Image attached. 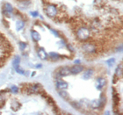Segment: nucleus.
<instances>
[{
  "label": "nucleus",
  "mask_w": 123,
  "mask_h": 115,
  "mask_svg": "<svg viewBox=\"0 0 123 115\" xmlns=\"http://www.w3.org/2000/svg\"><path fill=\"white\" fill-rule=\"evenodd\" d=\"M55 85H56L57 90H65L69 86L68 84H67L66 82L62 81V80H58L56 82V84H55Z\"/></svg>",
  "instance_id": "5"
},
{
  "label": "nucleus",
  "mask_w": 123,
  "mask_h": 115,
  "mask_svg": "<svg viewBox=\"0 0 123 115\" xmlns=\"http://www.w3.org/2000/svg\"><path fill=\"white\" fill-rule=\"evenodd\" d=\"M58 92H59L60 96H61L62 98H64L65 100H67V101H69V100H70V97H69V95L67 93L66 91H64L63 90H58Z\"/></svg>",
  "instance_id": "10"
},
{
  "label": "nucleus",
  "mask_w": 123,
  "mask_h": 115,
  "mask_svg": "<svg viewBox=\"0 0 123 115\" xmlns=\"http://www.w3.org/2000/svg\"><path fill=\"white\" fill-rule=\"evenodd\" d=\"M4 8H5V12L12 13L13 12V8L10 4H5Z\"/></svg>",
  "instance_id": "13"
},
{
  "label": "nucleus",
  "mask_w": 123,
  "mask_h": 115,
  "mask_svg": "<svg viewBox=\"0 0 123 115\" xmlns=\"http://www.w3.org/2000/svg\"><path fill=\"white\" fill-rule=\"evenodd\" d=\"M14 69H15L16 71L18 72V73H19V74H22V75L25 74V71H24L23 69H21L20 68H19V65H18V66H17V67H15Z\"/></svg>",
  "instance_id": "20"
},
{
  "label": "nucleus",
  "mask_w": 123,
  "mask_h": 115,
  "mask_svg": "<svg viewBox=\"0 0 123 115\" xmlns=\"http://www.w3.org/2000/svg\"><path fill=\"white\" fill-rule=\"evenodd\" d=\"M32 15L34 16V17H35V16H37V15H38V14H37V12H32Z\"/></svg>",
  "instance_id": "24"
},
{
  "label": "nucleus",
  "mask_w": 123,
  "mask_h": 115,
  "mask_svg": "<svg viewBox=\"0 0 123 115\" xmlns=\"http://www.w3.org/2000/svg\"><path fill=\"white\" fill-rule=\"evenodd\" d=\"M17 26H16V28H17V30L18 31H19V30H21V29L23 28V26H24V23H23V21H18L17 22Z\"/></svg>",
  "instance_id": "17"
},
{
  "label": "nucleus",
  "mask_w": 123,
  "mask_h": 115,
  "mask_svg": "<svg viewBox=\"0 0 123 115\" xmlns=\"http://www.w3.org/2000/svg\"><path fill=\"white\" fill-rule=\"evenodd\" d=\"M19 61H20V59H19V56H15V58H14V60H13V67L15 68V67L18 66L19 65Z\"/></svg>",
  "instance_id": "16"
},
{
  "label": "nucleus",
  "mask_w": 123,
  "mask_h": 115,
  "mask_svg": "<svg viewBox=\"0 0 123 115\" xmlns=\"http://www.w3.org/2000/svg\"><path fill=\"white\" fill-rule=\"evenodd\" d=\"M11 91H12V93H18V91H19V88L17 87V86H15V85H13V86L11 88Z\"/></svg>",
  "instance_id": "19"
},
{
  "label": "nucleus",
  "mask_w": 123,
  "mask_h": 115,
  "mask_svg": "<svg viewBox=\"0 0 123 115\" xmlns=\"http://www.w3.org/2000/svg\"><path fill=\"white\" fill-rule=\"evenodd\" d=\"M59 74L61 75V77H67V76L70 75L71 73H70V69H69V68H68V67H64V68L60 69Z\"/></svg>",
  "instance_id": "8"
},
{
  "label": "nucleus",
  "mask_w": 123,
  "mask_h": 115,
  "mask_svg": "<svg viewBox=\"0 0 123 115\" xmlns=\"http://www.w3.org/2000/svg\"><path fill=\"white\" fill-rule=\"evenodd\" d=\"M105 85H106V81H105V78H103V77H98V78L97 79V89L101 90Z\"/></svg>",
  "instance_id": "6"
},
{
  "label": "nucleus",
  "mask_w": 123,
  "mask_h": 115,
  "mask_svg": "<svg viewBox=\"0 0 123 115\" xmlns=\"http://www.w3.org/2000/svg\"><path fill=\"white\" fill-rule=\"evenodd\" d=\"M70 69V73L71 74H78L80 72H82L84 70V67L83 66H80V65H75V66L71 67V68H69Z\"/></svg>",
  "instance_id": "4"
},
{
  "label": "nucleus",
  "mask_w": 123,
  "mask_h": 115,
  "mask_svg": "<svg viewBox=\"0 0 123 115\" xmlns=\"http://www.w3.org/2000/svg\"><path fill=\"white\" fill-rule=\"evenodd\" d=\"M19 107H20V104H19L18 101H13V102L12 103V110L17 111L19 109Z\"/></svg>",
  "instance_id": "14"
},
{
  "label": "nucleus",
  "mask_w": 123,
  "mask_h": 115,
  "mask_svg": "<svg viewBox=\"0 0 123 115\" xmlns=\"http://www.w3.org/2000/svg\"><path fill=\"white\" fill-rule=\"evenodd\" d=\"M72 105H73V107L77 108V109H80L81 108V106H80V104L77 102H73V101H71V103H70Z\"/></svg>",
  "instance_id": "21"
},
{
  "label": "nucleus",
  "mask_w": 123,
  "mask_h": 115,
  "mask_svg": "<svg viewBox=\"0 0 123 115\" xmlns=\"http://www.w3.org/2000/svg\"><path fill=\"white\" fill-rule=\"evenodd\" d=\"M31 36H32V38H33V40L34 41H41V35L39 34L38 32H36V31H32L31 32Z\"/></svg>",
  "instance_id": "9"
},
{
  "label": "nucleus",
  "mask_w": 123,
  "mask_h": 115,
  "mask_svg": "<svg viewBox=\"0 0 123 115\" xmlns=\"http://www.w3.org/2000/svg\"><path fill=\"white\" fill-rule=\"evenodd\" d=\"M77 37L79 41H87L88 40H90L91 37V30L87 26H79L77 29Z\"/></svg>",
  "instance_id": "1"
},
{
  "label": "nucleus",
  "mask_w": 123,
  "mask_h": 115,
  "mask_svg": "<svg viewBox=\"0 0 123 115\" xmlns=\"http://www.w3.org/2000/svg\"><path fill=\"white\" fill-rule=\"evenodd\" d=\"M49 55H50V57L52 58V60H55V61H56V60L59 59V55H58L56 53H50Z\"/></svg>",
  "instance_id": "18"
},
{
  "label": "nucleus",
  "mask_w": 123,
  "mask_h": 115,
  "mask_svg": "<svg viewBox=\"0 0 123 115\" xmlns=\"http://www.w3.org/2000/svg\"><path fill=\"white\" fill-rule=\"evenodd\" d=\"M44 90L42 89V86L39 84H34V85H28V91L27 94H41V91H43Z\"/></svg>",
  "instance_id": "3"
},
{
  "label": "nucleus",
  "mask_w": 123,
  "mask_h": 115,
  "mask_svg": "<svg viewBox=\"0 0 123 115\" xmlns=\"http://www.w3.org/2000/svg\"><path fill=\"white\" fill-rule=\"evenodd\" d=\"M92 74H93V69H86L85 72L84 73L83 77H84V79H89V78L92 76Z\"/></svg>",
  "instance_id": "11"
},
{
  "label": "nucleus",
  "mask_w": 123,
  "mask_h": 115,
  "mask_svg": "<svg viewBox=\"0 0 123 115\" xmlns=\"http://www.w3.org/2000/svg\"><path fill=\"white\" fill-rule=\"evenodd\" d=\"M115 76L118 77H122V63H120L119 67L116 69V73Z\"/></svg>",
  "instance_id": "12"
},
{
  "label": "nucleus",
  "mask_w": 123,
  "mask_h": 115,
  "mask_svg": "<svg viewBox=\"0 0 123 115\" xmlns=\"http://www.w3.org/2000/svg\"><path fill=\"white\" fill-rule=\"evenodd\" d=\"M99 100H93L92 103H91V106L94 109H97V108H99Z\"/></svg>",
  "instance_id": "15"
},
{
  "label": "nucleus",
  "mask_w": 123,
  "mask_h": 115,
  "mask_svg": "<svg viewBox=\"0 0 123 115\" xmlns=\"http://www.w3.org/2000/svg\"><path fill=\"white\" fill-rule=\"evenodd\" d=\"M19 45H20V48L22 50H24L25 49V48L26 47V43H23V42H19Z\"/></svg>",
  "instance_id": "23"
},
{
  "label": "nucleus",
  "mask_w": 123,
  "mask_h": 115,
  "mask_svg": "<svg viewBox=\"0 0 123 115\" xmlns=\"http://www.w3.org/2000/svg\"><path fill=\"white\" fill-rule=\"evenodd\" d=\"M107 63H108V65H109V66H113V63H114V59L112 58V59H110V60H108Z\"/></svg>",
  "instance_id": "22"
},
{
  "label": "nucleus",
  "mask_w": 123,
  "mask_h": 115,
  "mask_svg": "<svg viewBox=\"0 0 123 115\" xmlns=\"http://www.w3.org/2000/svg\"><path fill=\"white\" fill-rule=\"evenodd\" d=\"M38 56L41 60H47L48 59V54L46 53V51H45V49L43 48H40L38 49Z\"/></svg>",
  "instance_id": "7"
},
{
  "label": "nucleus",
  "mask_w": 123,
  "mask_h": 115,
  "mask_svg": "<svg viewBox=\"0 0 123 115\" xmlns=\"http://www.w3.org/2000/svg\"><path fill=\"white\" fill-rule=\"evenodd\" d=\"M45 12L50 18H55L58 14V10L55 5H47L45 7Z\"/></svg>",
  "instance_id": "2"
}]
</instances>
